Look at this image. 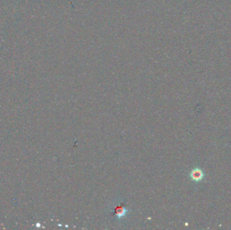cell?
Segmentation results:
<instances>
[{
	"label": "cell",
	"instance_id": "cell-1",
	"mask_svg": "<svg viewBox=\"0 0 231 230\" xmlns=\"http://www.w3.org/2000/svg\"><path fill=\"white\" fill-rule=\"evenodd\" d=\"M191 176L192 179L195 181H199L201 180L203 177V173L201 170L199 169H195L192 172Z\"/></svg>",
	"mask_w": 231,
	"mask_h": 230
}]
</instances>
